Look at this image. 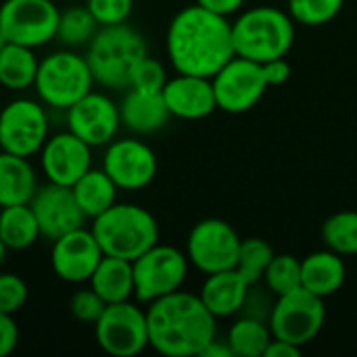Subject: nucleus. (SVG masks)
Here are the masks:
<instances>
[{"mask_svg":"<svg viewBox=\"0 0 357 357\" xmlns=\"http://www.w3.org/2000/svg\"><path fill=\"white\" fill-rule=\"evenodd\" d=\"M264 280L268 291L276 297L287 295L301 287V261L295 255H274Z\"/></svg>","mask_w":357,"mask_h":357,"instance_id":"nucleus-32","label":"nucleus"},{"mask_svg":"<svg viewBox=\"0 0 357 357\" xmlns=\"http://www.w3.org/2000/svg\"><path fill=\"white\" fill-rule=\"evenodd\" d=\"M167 56L178 73L213 77L236 56L232 25L226 17L199 4L182 8L169 23L165 36Z\"/></svg>","mask_w":357,"mask_h":357,"instance_id":"nucleus-1","label":"nucleus"},{"mask_svg":"<svg viewBox=\"0 0 357 357\" xmlns=\"http://www.w3.org/2000/svg\"><path fill=\"white\" fill-rule=\"evenodd\" d=\"M42 236L38 220L29 207V203L23 205H10L2 207L0 213V238L6 245L8 251H25Z\"/></svg>","mask_w":357,"mask_h":357,"instance_id":"nucleus-27","label":"nucleus"},{"mask_svg":"<svg viewBox=\"0 0 357 357\" xmlns=\"http://www.w3.org/2000/svg\"><path fill=\"white\" fill-rule=\"evenodd\" d=\"M345 0H289V13L293 21L310 27H320L328 21H333Z\"/></svg>","mask_w":357,"mask_h":357,"instance_id":"nucleus-33","label":"nucleus"},{"mask_svg":"<svg viewBox=\"0 0 357 357\" xmlns=\"http://www.w3.org/2000/svg\"><path fill=\"white\" fill-rule=\"evenodd\" d=\"M105 255L134 261L159 243V224L151 211L132 203H115L90 226Z\"/></svg>","mask_w":357,"mask_h":357,"instance_id":"nucleus-4","label":"nucleus"},{"mask_svg":"<svg viewBox=\"0 0 357 357\" xmlns=\"http://www.w3.org/2000/svg\"><path fill=\"white\" fill-rule=\"evenodd\" d=\"M94 86L90 65L84 54L65 48L40 61L33 82L38 98L50 107L67 111L73 102L86 96Z\"/></svg>","mask_w":357,"mask_h":357,"instance_id":"nucleus-6","label":"nucleus"},{"mask_svg":"<svg viewBox=\"0 0 357 357\" xmlns=\"http://www.w3.org/2000/svg\"><path fill=\"white\" fill-rule=\"evenodd\" d=\"M241 251V236L236 230L218 218H207L195 224L188 234V261L203 274H215L236 268Z\"/></svg>","mask_w":357,"mask_h":357,"instance_id":"nucleus-12","label":"nucleus"},{"mask_svg":"<svg viewBox=\"0 0 357 357\" xmlns=\"http://www.w3.org/2000/svg\"><path fill=\"white\" fill-rule=\"evenodd\" d=\"M324 320V299L299 287L278 297V301L272 305L268 324L274 339L287 341L297 347H305L320 335Z\"/></svg>","mask_w":357,"mask_h":357,"instance_id":"nucleus-8","label":"nucleus"},{"mask_svg":"<svg viewBox=\"0 0 357 357\" xmlns=\"http://www.w3.org/2000/svg\"><path fill=\"white\" fill-rule=\"evenodd\" d=\"M102 169L119 190H142L157 176V157L142 140H111L102 157Z\"/></svg>","mask_w":357,"mask_h":357,"instance_id":"nucleus-15","label":"nucleus"},{"mask_svg":"<svg viewBox=\"0 0 357 357\" xmlns=\"http://www.w3.org/2000/svg\"><path fill=\"white\" fill-rule=\"evenodd\" d=\"M105 257L90 228H75L52 241L50 266L56 278L69 284H84Z\"/></svg>","mask_w":357,"mask_h":357,"instance_id":"nucleus-16","label":"nucleus"},{"mask_svg":"<svg viewBox=\"0 0 357 357\" xmlns=\"http://www.w3.org/2000/svg\"><path fill=\"white\" fill-rule=\"evenodd\" d=\"M61 10L52 0H4L0 4V31L6 42L40 48L56 38Z\"/></svg>","mask_w":357,"mask_h":357,"instance_id":"nucleus-10","label":"nucleus"},{"mask_svg":"<svg viewBox=\"0 0 357 357\" xmlns=\"http://www.w3.org/2000/svg\"><path fill=\"white\" fill-rule=\"evenodd\" d=\"M6 44H8V42H6V38H4V33L0 31V52H2V48H4Z\"/></svg>","mask_w":357,"mask_h":357,"instance_id":"nucleus-44","label":"nucleus"},{"mask_svg":"<svg viewBox=\"0 0 357 357\" xmlns=\"http://www.w3.org/2000/svg\"><path fill=\"white\" fill-rule=\"evenodd\" d=\"M232 349H230V345H228V341H226V345L224 343H220V341H211L205 349H203V354L201 357H232Z\"/></svg>","mask_w":357,"mask_h":357,"instance_id":"nucleus-42","label":"nucleus"},{"mask_svg":"<svg viewBox=\"0 0 357 357\" xmlns=\"http://www.w3.org/2000/svg\"><path fill=\"white\" fill-rule=\"evenodd\" d=\"M38 190V176L27 157L0 151V207L29 203Z\"/></svg>","mask_w":357,"mask_h":357,"instance_id":"nucleus-23","label":"nucleus"},{"mask_svg":"<svg viewBox=\"0 0 357 357\" xmlns=\"http://www.w3.org/2000/svg\"><path fill=\"white\" fill-rule=\"evenodd\" d=\"M6 253H8V249H6V245L2 243V238H0V268H2V264H4V259H6Z\"/></svg>","mask_w":357,"mask_h":357,"instance_id":"nucleus-43","label":"nucleus"},{"mask_svg":"<svg viewBox=\"0 0 357 357\" xmlns=\"http://www.w3.org/2000/svg\"><path fill=\"white\" fill-rule=\"evenodd\" d=\"M232 40L238 56L268 63L289 54L295 42V23L284 10L257 6L232 23Z\"/></svg>","mask_w":357,"mask_h":357,"instance_id":"nucleus-5","label":"nucleus"},{"mask_svg":"<svg viewBox=\"0 0 357 357\" xmlns=\"http://www.w3.org/2000/svg\"><path fill=\"white\" fill-rule=\"evenodd\" d=\"M261 67H264V73H266V79H268L270 86H282L291 77V65H289V61L284 56L261 63Z\"/></svg>","mask_w":357,"mask_h":357,"instance_id":"nucleus-39","label":"nucleus"},{"mask_svg":"<svg viewBox=\"0 0 357 357\" xmlns=\"http://www.w3.org/2000/svg\"><path fill=\"white\" fill-rule=\"evenodd\" d=\"M117 184L109 178V174L100 169H88L73 186L71 192L86 215V220H94L102 215L117 203Z\"/></svg>","mask_w":357,"mask_h":357,"instance_id":"nucleus-25","label":"nucleus"},{"mask_svg":"<svg viewBox=\"0 0 357 357\" xmlns=\"http://www.w3.org/2000/svg\"><path fill=\"white\" fill-rule=\"evenodd\" d=\"M40 61L33 48L6 44L0 52V86L13 92H21L33 86Z\"/></svg>","mask_w":357,"mask_h":357,"instance_id":"nucleus-26","label":"nucleus"},{"mask_svg":"<svg viewBox=\"0 0 357 357\" xmlns=\"http://www.w3.org/2000/svg\"><path fill=\"white\" fill-rule=\"evenodd\" d=\"M86 6L102 27L126 23L134 10V0H86Z\"/></svg>","mask_w":357,"mask_h":357,"instance_id":"nucleus-36","label":"nucleus"},{"mask_svg":"<svg viewBox=\"0 0 357 357\" xmlns=\"http://www.w3.org/2000/svg\"><path fill=\"white\" fill-rule=\"evenodd\" d=\"M188 255L169 245L157 243L132 261L134 297L149 305L180 291L188 276Z\"/></svg>","mask_w":357,"mask_h":357,"instance_id":"nucleus-7","label":"nucleus"},{"mask_svg":"<svg viewBox=\"0 0 357 357\" xmlns=\"http://www.w3.org/2000/svg\"><path fill=\"white\" fill-rule=\"evenodd\" d=\"M67 130L82 138L92 149L107 146L115 140V134L121 126L119 105H115L107 94L90 90L77 102L65 111Z\"/></svg>","mask_w":357,"mask_h":357,"instance_id":"nucleus-14","label":"nucleus"},{"mask_svg":"<svg viewBox=\"0 0 357 357\" xmlns=\"http://www.w3.org/2000/svg\"><path fill=\"white\" fill-rule=\"evenodd\" d=\"M19 343V326L10 314L0 312V357L10 356Z\"/></svg>","mask_w":357,"mask_h":357,"instance_id":"nucleus-38","label":"nucleus"},{"mask_svg":"<svg viewBox=\"0 0 357 357\" xmlns=\"http://www.w3.org/2000/svg\"><path fill=\"white\" fill-rule=\"evenodd\" d=\"M50 123L46 105L33 98H15L0 111V151L33 157L48 140Z\"/></svg>","mask_w":357,"mask_h":357,"instance_id":"nucleus-9","label":"nucleus"},{"mask_svg":"<svg viewBox=\"0 0 357 357\" xmlns=\"http://www.w3.org/2000/svg\"><path fill=\"white\" fill-rule=\"evenodd\" d=\"M161 94L165 98L172 117L178 119H188V121L203 119L218 109L211 77L178 73L176 77L167 79Z\"/></svg>","mask_w":357,"mask_h":357,"instance_id":"nucleus-19","label":"nucleus"},{"mask_svg":"<svg viewBox=\"0 0 357 357\" xmlns=\"http://www.w3.org/2000/svg\"><path fill=\"white\" fill-rule=\"evenodd\" d=\"M299 356H301V347L291 345V343L280 341V339H272V343L268 345L266 356L264 357H299Z\"/></svg>","mask_w":357,"mask_h":357,"instance_id":"nucleus-41","label":"nucleus"},{"mask_svg":"<svg viewBox=\"0 0 357 357\" xmlns=\"http://www.w3.org/2000/svg\"><path fill=\"white\" fill-rule=\"evenodd\" d=\"M0 213H2V207H0Z\"/></svg>","mask_w":357,"mask_h":357,"instance_id":"nucleus-45","label":"nucleus"},{"mask_svg":"<svg viewBox=\"0 0 357 357\" xmlns=\"http://www.w3.org/2000/svg\"><path fill=\"white\" fill-rule=\"evenodd\" d=\"M98 23L88 10V6H69L61 10L59 25H56V40L65 48H79L88 46L94 33L98 31Z\"/></svg>","mask_w":357,"mask_h":357,"instance_id":"nucleus-29","label":"nucleus"},{"mask_svg":"<svg viewBox=\"0 0 357 357\" xmlns=\"http://www.w3.org/2000/svg\"><path fill=\"white\" fill-rule=\"evenodd\" d=\"M274 249L268 241L264 238H245L241 241V251H238V261H236V270L241 272V276L253 287L259 280H264V274L270 266V261L274 259Z\"/></svg>","mask_w":357,"mask_h":357,"instance_id":"nucleus-31","label":"nucleus"},{"mask_svg":"<svg viewBox=\"0 0 357 357\" xmlns=\"http://www.w3.org/2000/svg\"><path fill=\"white\" fill-rule=\"evenodd\" d=\"M197 4L222 17H228L230 13H236L245 4V0H197Z\"/></svg>","mask_w":357,"mask_h":357,"instance_id":"nucleus-40","label":"nucleus"},{"mask_svg":"<svg viewBox=\"0 0 357 357\" xmlns=\"http://www.w3.org/2000/svg\"><path fill=\"white\" fill-rule=\"evenodd\" d=\"M167 84V73L165 67L153 59V56H142L130 77V88L132 90H142V92H161Z\"/></svg>","mask_w":357,"mask_h":357,"instance_id":"nucleus-34","label":"nucleus"},{"mask_svg":"<svg viewBox=\"0 0 357 357\" xmlns=\"http://www.w3.org/2000/svg\"><path fill=\"white\" fill-rule=\"evenodd\" d=\"M149 345L167 357L201 356L215 339V316L199 295L176 291L146 310Z\"/></svg>","mask_w":357,"mask_h":357,"instance_id":"nucleus-2","label":"nucleus"},{"mask_svg":"<svg viewBox=\"0 0 357 357\" xmlns=\"http://www.w3.org/2000/svg\"><path fill=\"white\" fill-rule=\"evenodd\" d=\"M107 303L88 287V289H79L73 293L71 301H69V310H71V316L82 322V324H96V320L102 316Z\"/></svg>","mask_w":357,"mask_h":357,"instance_id":"nucleus-37","label":"nucleus"},{"mask_svg":"<svg viewBox=\"0 0 357 357\" xmlns=\"http://www.w3.org/2000/svg\"><path fill=\"white\" fill-rule=\"evenodd\" d=\"M251 284L241 276L236 268L207 274L199 297L215 318H228L245 307Z\"/></svg>","mask_w":357,"mask_h":357,"instance_id":"nucleus-21","label":"nucleus"},{"mask_svg":"<svg viewBox=\"0 0 357 357\" xmlns=\"http://www.w3.org/2000/svg\"><path fill=\"white\" fill-rule=\"evenodd\" d=\"M218 109L226 113H245L253 109L270 86L261 63L245 56H232L213 77Z\"/></svg>","mask_w":357,"mask_h":357,"instance_id":"nucleus-13","label":"nucleus"},{"mask_svg":"<svg viewBox=\"0 0 357 357\" xmlns=\"http://www.w3.org/2000/svg\"><path fill=\"white\" fill-rule=\"evenodd\" d=\"M88 287L107 303H121L134 297V272L132 261L105 255L88 280Z\"/></svg>","mask_w":357,"mask_h":357,"instance_id":"nucleus-24","label":"nucleus"},{"mask_svg":"<svg viewBox=\"0 0 357 357\" xmlns=\"http://www.w3.org/2000/svg\"><path fill=\"white\" fill-rule=\"evenodd\" d=\"M38 155L44 178L59 186L71 188L88 169H92V146L69 130L48 136Z\"/></svg>","mask_w":357,"mask_h":357,"instance_id":"nucleus-17","label":"nucleus"},{"mask_svg":"<svg viewBox=\"0 0 357 357\" xmlns=\"http://www.w3.org/2000/svg\"><path fill=\"white\" fill-rule=\"evenodd\" d=\"M272 331L264 320L245 316L236 320L228 333V345L234 356L241 357H264L268 345L272 343Z\"/></svg>","mask_w":357,"mask_h":357,"instance_id":"nucleus-28","label":"nucleus"},{"mask_svg":"<svg viewBox=\"0 0 357 357\" xmlns=\"http://www.w3.org/2000/svg\"><path fill=\"white\" fill-rule=\"evenodd\" d=\"M98 347L113 357H134L149 347L146 312L132 301L111 303L94 324Z\"/></svg>","mask_w":357,"mask_h":357,"instance_id":"nucleus-11","label":"nucleus"},{"mask_svg":"<svg viewBox=\"0 0 357 357\" xmlns=\"http://www.w3.org/2000/svg\"><path fill=\"white\" fill-rule=\"evenodd\" d=\"M29 297L25 280L13 272H0V312L15 316Z\"/></svg>","mask_w":357,"mask_h":357,"instance_id":"nucleus-35","label":"nucleus"},{"mask_svg":"<svg viewBox=\"0 0 357 357\" xmlns=\"http://www.w3.org/2000/svg\"><path fill=\"white\" fill-rule=\"evenodd\" d=\"M121 123L134 134H155L163 130L172 117L161 92H142L128 88L119 105Z\"/></svg>","mask_w":357,"mask_h":357,"instance_id":"nucleus-20","label":"nucleus"},{"mask_svg":"<svg viewBox=\"0 0 357 357\" xmlns=\"http://www.w3.org/2000/svg\"><path fill=\"white\" fill-rule=\"evenodd\" d=\"M345 282V261L339 253L326 249L307 255L301 261V287L326 299L341 291Z\"/></svg>","mask_w":357,"mask_h":357,"instance_id":"nucleus-22","label":"nucleus"},{"mask_svg":"<svg viewBox=\"0 0 357 357\" xmlns=\"http://www.w3.org/2000/svg\"><path fill=\"white\" fill-rule=\"evenodd\" d=\"M149 54L144 36L128 23L102 25L86 46L94 84L109 90L130 88V77L136 63Z\"/></svg>","mask_w":357,"mask_h":357,"instance_id":"nucleus-3","label":"nucleus"},{"mask_svg":"<svg viewBox=\"0 0 357 357\" xmlns=\"http://www.w3.org/2000/svg\"><path fill=\"white\" fill-rule=\"evenodd\" d=\"M29 207L38 220L42 236L48 241L82 228L86 222V215L82 213L69 186H59L52 182L38 186L36 195L29 201Z\"/></svg>","mask_w":357,"mask_h":357,"instance_id":"nucleus-18","label":"nucleus"},{"mask_svg":"<svg viewBox=\"0 0 357 357\" xmlns=\"http://www.w3.org/2000/svg\"><path fill=\"white\" fill-rule=\"evenodd\" d=\"M324 245L339 255H357V211H339L322 226Z\"/></svg>","mask_w":357,"mask_h":357,"instance_id":"nucleus-30","label":"nucleus"}]
</instances>
